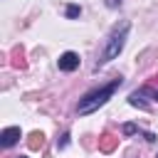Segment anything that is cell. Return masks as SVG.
<instances>
[{"instance_id":"3957f363","label":"cell","mask_w":158,"mask_h":158,"mask_svg":"<svg viewBox=\"0 0 158 158\" xmlns=\"http://www.w3.org/2000/svg\"><path fill=\"white\" fill-rule=\"evenodd\" d=\"M20 138H22L20 126H7V128L0 133V146H2V148H12V146H15Z\"/></svg>"},{"instance_id":"ba28073f","label":"cell","mask_w":158,"mask_h":158,"mask_svg":"<svg viewBox=\"0 0 158 158\" xmlns=\"http://www.w3.org/2000/svg\"><path fill=\"white\" fill-rule=\"evenodd\" d=\"M42 141H44V136H42L40 131H35V133L30 136V146H32V148H40V146H42Z\"/></svg>"},{"instance_id":"7c38bea8","label":"cell","mask_w":158,"mask_h":158,"mask_svg":"<svg viewBox=\"0 0 158 158\" xmlns=\"http://www.w3.org/2000/svg\"><path fill=\"white\" fill-rule=\"evenodd\" d=\"M17 158H27V156H17Z\"/></svg>"},{"instance_id":"5b68a950","label":"cell","mask_w":158,"mask_h":158,"mask_svg":"<svg viewBox=\"0 0 158 158\" xmlns=\"http://www.w3.org/2000/svg\"><path fill=\"white\" fill-rule=\"evenodd\" d=\"M146 94H148L146 86L138 89V91H131V94H128V104H131V106H138V109H148V104H146Z\"/></svg>"},{"instance_id":"30bf717a","label":"cell","mask_w":158,"mask_h":158,"mask_svg":"<svg viewBox=\"0 0 158 158\" xmlns=\"http://www.w3.org/2000/svg\"><path fill=\"white\" fill-rule=\"evenodd\" d=\"M123 0H106V7H118Z\"/></svg>"},{"instance_id":"6da1fadb","label":"cell","mask_w":158,"mask_h":158,"mask_svg":"<svg viewBox=\"0 0 158 158\" xmlns=\"http://www.w3.org/2000/svg\"><path fill=\"white\" fill-rule=\"evenodd\" d=\"M128 32H131V22H128V20H121V22H116V25L111 27V32L106 35L104 47H101V52H99V57H96L94 69L106 67L109 62H114V59H116V57L123 52L126 40H128Z\"/></svg>"},{"instance_id":"9c48e42d","label":"cell","mask_w":158,"mask_h":158,"mask_svg":"<svg viewBox=\"0 0 158 158\" xmlns=\"http://www.w3.org/2000/svg\"><path fill=\"white\" fill-rule=\"evenodd\" d=\"M67 146H69V133H62V138L57 141V148L62 151V148H67Z\"/></svg>"},{"instance_id":"52a82bcc","label":"cell","mask_w":158,"mask_h":158,"mask_svg":"<svg viewBox=\"0 0 158 158\" xmlns=\"http://www.w3.org/2000/svg\"><path fill=\"white\" fill-rule=\"evenodd\" d=\"M121 133H123V136H133V133H143V131H141L136 123H123V126H121Z\"/></svg>"},{"instance_id":"7a4b0ae2","label":"cell","mask_w":158,"mask_h":158,"mask_svg":"<svg viewBox=\"0 0 158 158\" xmlns=\"http://www.w3.org/2000/svg\"><path fill=\"white\" fill-rule=\"evenodd\" d=\"M123 84V79L121 77H116V79H111L109 84H104V86H99V89H94V91H89V94H84L81 99H79V104H77V111H79V116H86V114H94V111H99L116 91H118V86Z\"/></svg>"},{"instance_id":"8992f818","label":"cell","mask_w":158,"mask_h":158,"mask_svg":"<svg viewBox=\"0 0 158 158\" xmlns=\"http://www.w3.org/2000/svg\"><path fill=\"white\" fill-rule=\"evenodd\" d=\"M64 15H67V20H74V17H79V15H81V7H79V5H67Z\"/></svg>"},{"instance_id":"277c9868","label":"cell","mask_w":158,"mask_h":158,"mask_svg":"<svg viewBox=\"0 0 158 158\" xmlns=\"http://www.w3.org/2000/svg\"><path fill=\"white\" fill-rule=\"evenodd\" d=\"M57 67H59V72H74V69L79 67V54H77V52H64V54L59 57Z\"/></svg>"},{"instance_id":"8fae6325","label":"cell","mask_w":158,"mask_h":158,"mask_svg":"<svg viewBox=\"0 0 158 158\" xmlns=\"http://www.w3.org/2000/svg\"><path fill=\"white\" fill-rule=\"evenodd\" d=\"M153 99H156V101H158V91H156V94H153Z\"/></svg>"},{"instance_id":"4fadbf2b","label":"cell","mask_w":158,"mask_h":158,"mask_svg":"<svg viewBox=\"0 0 158 158\" xmlns=\"http://www.w3.org/2000/svg\"><path fill=\"white\" fill-rule=\"evenodd\" d=\"M156 158H158V156H156Z\"/></svg>"}]
</instances>
